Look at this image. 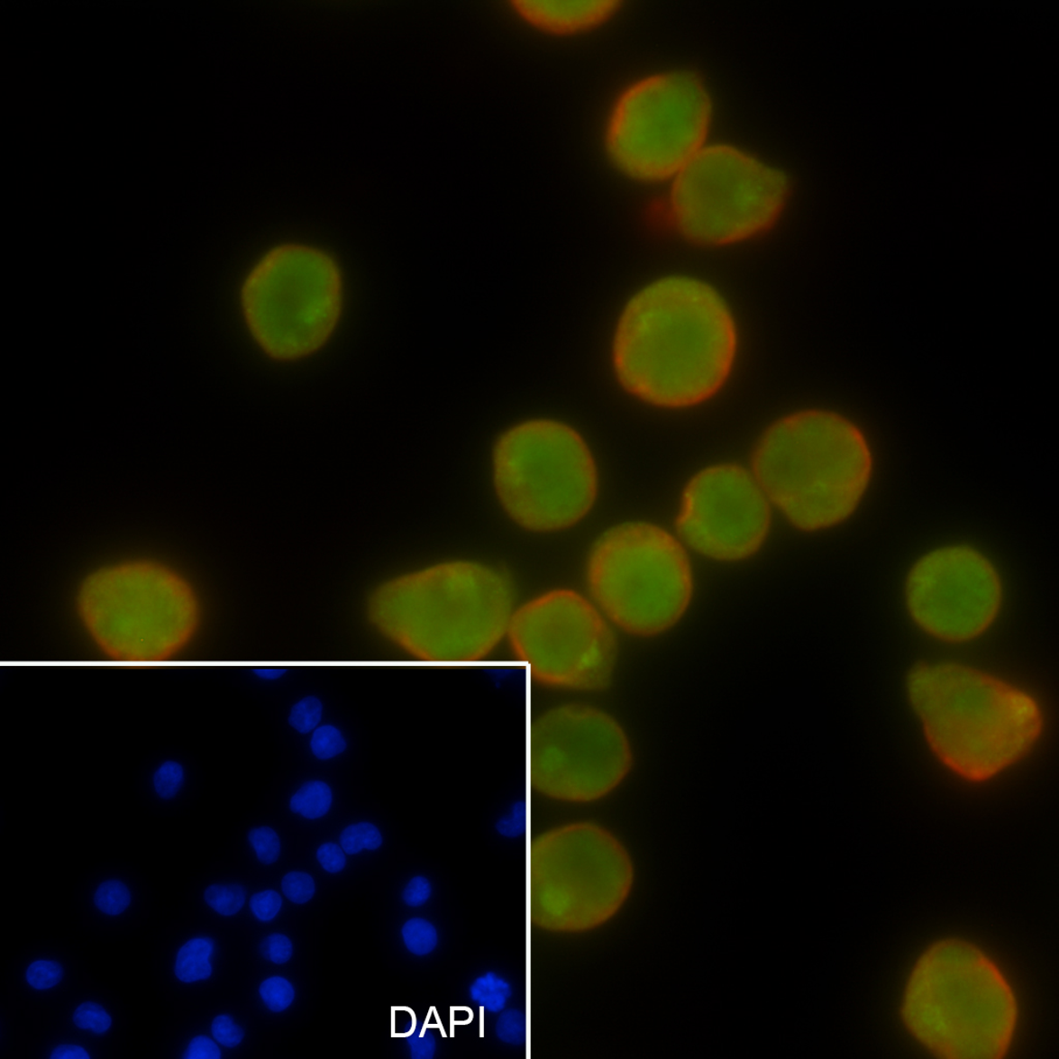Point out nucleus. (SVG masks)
I'll return each mask as SVG.
<instances>
[{"mask_svg": "<svg viewBox=\"0 0 1059 1059\" xmlns=\"http://www.w3.org/2000/svg\"><path fill=\"white\" fill-rule=\"evenodd\" d=\"M738 349L733 314L712 286L663 278L635 294L614 339L616 377L631 395L662 408L706 402L724 387Z\"/></svg>", "mask_w": 1059, "mask_h": 1059, "instance_id": "nucleus-1", "label": "nucleus"}, {"mask_svg": "<svg viewBox=\"0 0 1059 1059\" xmlns=\"http://www.w3.org/2000/svg\"><path fill=\"white\" fill-rule=\"evenodd\" d=\"M908 694L938 759L972 782L991 780L1040 738L1041 708L1002 680L956 663L920 664Z\"/></svg>", "mask_w": 1059, "mask_h": 1059, "instance_id": "nucleus-2", "label": "nucleus"}, {"mask_svg": "<svg viewBox=\"0 0 1059 1059\" xmlns=\"http://www.w3.org/2000/svg\"><path fill=\"white\" fill-rule=\"evenodd\" d=\"M863 434L829 411L799 412L771 426L753 455L764 495L803 530L829 528L850 516L871 479Z\"/></svg>", "mask_w": 1059, "mask_h": 1059, "instance_id": "nucleus-3", "label": "nucleus"}, {"mask_svg": "<svg viewBox=\"0 0 1059 1059\" xmlns=\"http://www.w3.org/2000/svg\"><path fill=\"white\" fill-rule=\"evenodd\" d=\"M906 1026L946 1059H999L1012 1043L1018 1006L1009 981L983 952L960 939L926 951L908 981Z\"/></svg>", "mask_w": 1059, "mask_h": 1059, "instance_id": "nucleus-4", "label": "nucleus"}, {"mask_svg": "<svg viewBox=\"0 0 1059 1059\" xmlns=\"http://www.w3.org/2000/svg\"><path fill=\"white\" fill-rule=\"evenodd\" d=\"M512 600L504 573L452 562L385 584L371 599V612L420 653L468 663L492 653L508 633Z\"/></svg>", "mask_w": 1059, "mask_h": 1059, "instance_id": "nucleus-5", "label": "nucleus"}, {"mask_svg": "<svg viewBox=\"0 0 1059 1059\" xmlns=\"http://www.w3.org/2000/svg\"><path fill=\"white\" fill-rule=\"evenodd\" d=\"M81 618L105 654L151 663L177 655L199 621L195 594L179 575L151 562L104 568L84 581Z\"/></svg>", "mask_w": 1059, "mask_h": 1059, "instance_id": "nucleus-6", "label": "nucleus"}, {"mask_svg": "<svg viewBox=\"0 0 1059 1059\" xmlns=\"http://www.w3.org/2000/svg\"><path fill=\"white\" fill-rule=\"evenodd\" d=\"M712 102L699 77L671 71L621 91L605 130L609 160L642 182L671 180L707 145Z\"/></svg>", "mask_w": 1059, "mask_h": 1059, "instance_id": "nucleus-7", "label": "nucleus"}, {"mask_svg": "<svg viewBox=\"0 0 1059 1059\" xmlns=\"http://www.w3.org/2000/svg\"><path fill=\"white\" fill-rule=\"evenodd\" d=\"M668 210L687 240L741 242L766 233L787 203V175L729 144H707L671 180Z\"/></svg>", "mask_w": 1059, "mask_h": 1059, "instance_id": "nucleus-8", "label": "nucleus"}, {"mask_svg": "<svg viewBox=\"0 0 1059 1059\" xmlns=\"http://www.w3.org/2000/svg\"><path fill=\"white\" fill-rule=\"evenodd\" d=\"M494 459L497 493L525 529H565L592 507L594 461L585 441L566 425L531 420L516 425L498 441Z\"/></svg>", "mask_w": 1059, "mask_h": 1059, "instance_id": "nucleus-9", "label": "nucleus"}, {"mask_svg": "<svg viewBox=\"0 0 1059 1059\" xmlns=\"http://www.w3.org/2000/svg\"><path fill=\"white\" fill-rule=\"evenodd\" d=\"M588 579L601 611L627 633L642 636L675 625L692 592L682 544L644 523L624 524L603 534L589 560Z\"/></svg>", "mask_w": 1059, "mask_h": 1059, "instance_id": "nucleus-10", "label": "nucleus"}, {"mask_svg": "<svg viewBox=\"0 0 1059 1059\" xmlns=\"http://www.w3.org/2000/svg\"><path fill=\"white\" fill-rule=\"evenodd\" d=\"M250 331L272 359L298 360L324 345L338 322L342 278L324 251L282 244L268 252L242 288Z\"/></svg>", "mask_w": 1059, "mask_h": 1059, "instance_id": "nucleus-11", "label": "nucleus"}, {"mask_svg": "<svg viewBox=\"0 0 1059 1059\" xmlns=\"http://www.w3.org/2000/svg\"><path fill=\"white\" fill-rule=\"evenodd\" d=\"M631 763L625 733L595 708L559 707L531 727L530 782L546 797L572 803L596 801L618 787Z\"/></svg>", "mask_w": 1059, "mask_h": 1059, "instance_id": "nucleus-12", "label": "nucleus"}, {"mask_svg": "<svg viewBox=\"0 0 1059 1059\" xmlns=\"http://www.w3.org/2000/svg\"><path fill=\"white\" fill-rule=\"evenodd\" d=\"M512 650L537 681L559 689H601L611 681L616 644L613 631L583 596L552 591L512 615Z\"/></svg>", "mask_w": 1059, "mask_h": 1059, "instance_id": "nucleus-13", "label": "nucleus"}, {"mask_svg": "<svg viewBox=\"0 0 1059 1059\" xmlns=\"http://www.w3.org/2000/svg\"><path fill=\"white\" fill-rule=\"evenodd\" d=\"M915 621L943 641L972 640L991 625L1001 602L997 571L966 546L932 552L916 564L907 587Z\"/></svg>", "mask_w": 1059, "mask_h": 1059, "instance_id": "nucleus-14", "label": "nucleus"}, {"mask_svg": "<svg viewBox=\"0 0 1059 1059\" xmlns=\"http://www.w3.org/2000/svg\"><path fill=\"white\" fill-rule=\"evenodd\" d=\"M770 507L755 477L738 466L712 467L686 488L677 529L693 550L722 561L753 555L770 525Z\"/></svg>", "mask_w": 1059, "mask_h": 1059, "instance_id": "nucleus-15", "label": "nucleus"}, {"mask_svg": "<svg viewBox=\"0 0 1059 1059\" xmlns=\"http://www.w3.org/2000/svg\"><path fill=\"white\" fill-rule=\"evenodd\" d=\"M618 5L607 0L514 3L516 12L525 23L559 36L594 30L614 15Z\"/></svg>", "mask_w": 1059, "mask_h": 1059, "instance_id": "nucleus-16", "label": "nucleus"}, {"mask_svg": "<svg viewBox=\"0 0 1059 1059\" xmlns=\"http://www.w3.org/2000/svg\"><path fill=\"white\" fill-rule=\"evenodd\" d=\"M214 946L210 938H194L187 942L178 955L175 965L177 977L185 983H193L212 976L213 967L209 957L212 956Z\"/></svg>", "mask_w": 1059, "mask_h": 1059, "instance_id": "nucleus-17", "label": "nucleus"}, {"mask_svg": "<svg viewBox=\"0 0 1059 1059\" xmlns=\"http://www.w3.org/2000/svg\"><path fill=\"white\" fill-rule=\"evenodd\" d=\"M333 792L325 782L310 781L301 787L291 799L290 808L294 813L308 819L324 817L331 809Z\"/></svg>", "mask_w": 1059, "mask_h": 1059, "instance_id": "nucleus-18", "label": "nucleus"}, {"mask_svg": "<svg viewBox=\"0 0 1059 1059\" xmlns=\"http://www.w3.org/2000/svg\"><path fill=\"white\" fill-rule=\"evenodd\" d=\"M511 991L507 981L494 973L479 978L471 988L472 999L490 1012H500L507 1005Z\"/></svg>", "mask_w": 1059, "mask_h": 1059, "instance_id": "nucleus-19", "label": "nucleus"}, {"mask_svg": "<svg viewBox=\"0 0 1059 1059\" xmlns=\"http://www.w3.org/2000/svg\"><path fill=\"white\" fill-rule=\"evenodd\" d=\"M406 948L418 956L426 955L436 948L438 935L434 926L424 918H411L403 927Z\"/></svg>", "mask_w": 1059, "mask_h": 1059, "instance_id": "nucleus-20", "label": "nucleus"}, {"mask_svg": "<svg viewBox=\"0 0 1059 1059\" xmlns=\"http://www.w3.org/2000/svg\"><path fill=\"white\" fill-rule=\"evenodd\" d=\"M343 852L355 854L362 850L375 851L382 844V836L378 827L370 823L349 826L341 835Z\"/></svg>", "mask_w": 1059, "mask_h": 1059, "instance_id": "nucleus-21", "label": "nucleus"}, {"mask_svg": "<svg viewBox=\"0 0 1059 1059\" xmlns=\"http://www.w3.org/2000/svg\"><path fill=\"white\" fill-rule=\"evenodd\" d=\"M205 900L216 913L233 916L244 906L245 890L238 885L210 886L205 890Z\"/></svg>", "mask_w": 1059, "mask_h": 1059, "instance_id": "nucleus-22", "label": "nucleus"}, {"mask_svg": "<svg viewBox=\"0 0 1059 1059\" xmlns=\"http://www.w3.org/2000/svg\"><path fill=\"white\" fill-rule=\"evenodd\" d=\"M95 902L103 913L116 916L123 913L130 906V890L121 881H106L97 889Z\"/></svg>", "mask_w": 1059, "mask_h": 1059, "instance_id": "nucleus-23", "label": "nucleus"}, {"mask_svg": "<svg viewBox=\"0 0 1059 1059\" xmlns=\"http://www.w3.org/2000/svg\"><path fill=\"white\" fill-rule=\"evenodd\" d=\"M311 748L318 759L331 760L345 752L347 743L338 728L324 726L315 729L311 740Z\"/></svg>", "mask_w": 1059, "mask_h": 1059, "instance_id": "nucleus-24", "label": "nucleus"}, {"mask_svg": "<svg viewBox=\"0 0 1059 1059\" xmlns=\"http://www.w3.org/2000/svg\"><path fill=\"white\" fill-rule=\"evenodd\" d=\"M185 782V770L177 762H166L153 775V788L159 797L169 799L177 796Z\"/></svg>", "mask_w": 1059, "mask_h": 1059, "instance_id": "nucleus-25", "label": "nucleus"}, {"mask_svg": "<svg viewBox=\"0 0 1059 1059\" xmlns=\"http://www.w3.org/2000/svg\"><path fill=\"white\" fill-rule=\"evenodd\" d=\"M260 995L272 1012H282L289 1008L296 998L293 986L284 978L272 977L263 981Z\"/></svg>", "mask_w": 1059, "mask_h": 1059, "instance_id": "nucleus-26", "label": "nucleus"}, {"mask_svg": "<svg viewBox=\"0 0 1059 1059\" xmlns=\"http://www.w3.org/2000/svg\"><path fill=\"white\" fill-rule=\"evenodd\" d=\"M322 710L320 699L307 697L292 708L289 724L301 734L311 733L321 721Z\"/></svg>", "mask_w": 1059, "mask_h": 1059, "instance_id": "nucleus-27", "label": "nucleus"}, {"mask_svg": "<svg viewBox=\"0 0 1059 1059\" xmlns=\"http://www.w3.org/2000/svg\"><path fill=\"white\" fill-rule=\"evenodd\" d=\"M497 1035L505 1043L521 1045L527 1036V1022L524 1013L509 1009L497 1022Z\"/></svg>", "mask_w": 1059, "mask_h": 1059, "instance_id": "nucleus-28", "label": "nucleus"}, {"mask_svg": "<svg viewBox=\"0 0 1059 1059\" xmlns=\"http://www.w3.org/2000/svg\"><path fill=\"white\" fill-rule=\"evenodd\" d=\"M74 1022L82 1029L93 1030L96 1034H104L111 1027V1017L104 1008L96 1002H84L74 1014Z\"/></svg>", "mask_w": 1059, "mask_h": 1059, "instance_id": "nucleus-29", "label": "nucleus"}, {"mask_svg": "<svg viewBox=\"0 0 1059 1059\" xmlns=\"http://www.w3.org/2000/svg\"><path fill=\"white\" fill-rule=\"evenodd\" d=\"M249 840L255 848L259 861L268 865L278 861L280 853L279 838L270 827L262 826L251 831Z\"/></svg>", "mask_w": 1059, "mask_h": 1059, "instance_id": "nucleus-30", "label": "nucleus"}, {"mask_svg": "<svg viewBox=\"0 0 1059 1059\" xmlns=\"http://www.w3.org/2000/svg\"><path fill=\"white\" fill-rule=\"evenodd\" d=\"M63 976L62 967L55 961L40 960L28 967L26 978L28 983L39 991L52 988L58 985Z\"/></svg>", "mask_w": 1059, "mask_h": 1059, "instance_id": "nucleus-31", "label": "nucleus"}, {"mask_svg": "<svg viewBox=\"0 0 1059 1059\" xmlns=\"http://www.w3.org/2000/svg\"><path fill=\"white\" fill-rule=\"evenodd\" d=\"M282 889L288 899L304 904L312 899L315 894V882L310 874L290 872L283 879Z\"/></svg>", "mask_w": 1059, "mask_h": 1059, "instance_id": "nucleus-32", "label": "nucleus"}, {"mask_svg": "<svg viewBox=\"0 0 1059 1059\" xmlns=\"http://www.w3.org/2000/svg\"><path fill=\"white\" fill-rule=\"evenodd\" d=\"M282 897L275 890H264L262 893L255 894L251 898V909L252 914L256 916L259 920L263 922L271 921L272 918L278 914L280 908H282Z\"/></svg>", "mask_w": 1059, "mask_h": 1059, "instance_id": "nucleus-33", "label": "nucleus"}, {"mask_svg": "<svg viewBox=\"0 0 1059 1059\" xmlns=\"http://www.w3.org/2000/svg\"><path fill=\"white\" fill-rule=\"evenodd\" d=\"M212 1030L215 1039L229 1048L240 1045L244 1036L243 1029L236 1026L233 1017L228 1015L217 1016L213 1022Z\"/></svg>", "mask_w": 1059, "mask_h": 1059, "instance_id": "nucleus-34", "label": "nucleus"}, {"mask_svg": "<svg viewBox=\"0 0 1059 1059\" xmlns=\"http://www.w3.org/2000/svg\"><path fill=\"white\" fill-rule=\"evenodd\" d=\"M262 955L272 961L273 963L283 964L289 961L293 954L290 939L283 935H272L266 937L261 944Z\"/></svg>", "mask_w": 1059, "mask_h": 1059, "instance_id": "nucleus-35", "label": "nucleus"}, {"mask_svg": "<svg viewBox=\"0 0 1059 1059\" xmlns=\"http://www.w3.org/2000/svg\"><path fill=\"white\" fill-rule=\"evenodd\" d=\"M412 1058L414 1059H431L434 1056V1049H436V1043H434V1036L429 1030L423 1027H418L408 1039Z\"/></svg>", "mask_w": 1059, "mask_h": 1059, "instance_id": "nucleus-36", "label": "nucleus"}, {"mask_svg": "<svg viewBox=\"0 0 1059 1059\" xmlns=\"http://www.w3.org/2000/svg\"><path fill=\"white\" fill-rule=\"evenodd\" d=\"M317 858L322 867L331 873L340 872L346 866L345 854L339 845L334 844L320 846Z\"/></svg>", "mask_w": 1059, "mask_h": 1059, "instance_id": "nucleus-37", "label": "nucleus"}, {"mask_svg": "<svg viewBox=\"0 0 1059 1059\" xmlns=\"http://www.w3.org/2000/svg\"><path fill=\"white\" fill-rule=\"evenodd\" d=\"M432 894V887L429 881L423 876L414 878L406 887L404 890V900L406 904L413 908L423 906Z\"/></svg>", "mask_w": 1059, "mask_h": 1059, "instance_id": "nucleus-38", "label": "nucleus"}, {"mask_svg": "<svg viewBox=\"0 0 1059 1059\" xmlns=\"http://www.w3.org/2000/svg\"><path fill=\"white\" fill-rule=\"evenodd\" d=\"M187 1059H220L221 1051L217 1045L207 1036H196L189 1043L185 1055Z\"/></svg>", "mask_w": 1059, "mask_h": 1059, "instance_id": "nucleus-39", "label": "nucleus"}, {"mask_svg": "<svg viewBox=\"0 0 1059 1059\" xmlns=\"http://www.w3.org/2000/svg\"><path fill=\"white\" fill-rule=\"evenodd\" d=\"M89 1055L82 1047L75 1045H61L53 1051L51 1059H89Z\"/></svg>", "mask_w": 1059, "mask_h": 1059, "instance_id": "nucleus-40", "label": "nucleus"}, {"mask_svg": "<svg viewBox=\"0 0 1059 1059\" xmlns=\"http://www.w3.org/2000/svg\"><path fill=\"white\" fill-rule=\"evenodd\" d=\"M285 670H256L255 673L258 677L266 680H276L284 675Z\"/></svg>", "mask_w": 1059, "mask_h": 1059, "instance_id": "nucleus-41", "label": "nucleus"}]
</instances>
